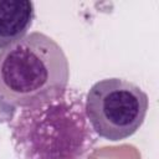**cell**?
<instances>
[{
	"label": "cell",
	"instance_id": "obj_3",
	"mask_svg": "<svg viewBox=\"0 0 159 159\" xmlns=\"http://www.w3.org/2000/svg\"><path fill=\"white\" fill-rule=\"evenodd\" d=\"M88 122L94 133L117 142L132 137L144 123L149 99L135 83L123 78L96 82L84 98Z\"/></svg>",
	"mask_w": 159,
	"mask_h": 159
},
{
	"label": "cell",
	"instance_id": "obj_2",
	"mask_svg": "<svg viewBox=\"0 0 159 159\" xmlns=\"http://www.w3.org/2000/svg\"><path fill=\"white\" fill-rule=\"evenodd\" d=\"M68 80L62 47L42 32H30L0 51V104L12 114L63 93Z\"/></svg>",
	"mask_w": 159,
	"mask_h": 159
},
{
	"label": "cell",
	"instance_id": "obj_1",
	"mask_svg": "<svg viewBox=\"0 0 159 159\" xmlns=\"http://www.w3.org/2000/svg\"><path fill=\"white\" fill-rule=\"evenodd\" d=\"M17 159H86L97 143L84 107L75 89L21 107L9 123Z\"/></svg>",
	"mask_w": 159,
	"mask_h": 159
},
{
	"label": "cell",
	"instance_id": "obj_4",
	"mask_svg": "<svg viewBox=\"0 0 159 159\" xmlns=\"http://www.w3.org/2000/svg\"><path fill=\"white\" fill-rule=\"evenodd\" d=\"M35 20V6L29 0H0V50L22 39Z\"/></svg>",
	"mask_w": 159,
	"mask_h": 159
}]
</instances>
